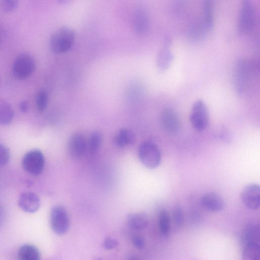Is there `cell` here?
<instances>
[{
    "label": "cell",
    "instance_id": "obj_1",
    "mask_svg": "<svg viewBox=\"0 0 260 260\" xmlns=\"http://www.w3.org/2000/svg\"><path fill=\"white\" fill-rule=\"evenodd\" d=\"M75 34L73 30L62 27L56 30L51 35L50 47L55 53L60 54L70 50L74 45Z\"/></svg>",
    "mask_w": 260,
    "mask_h": 260
},
{
    "label": "cell",
    "instance_id": "obj_2",
    "mask_svg": "<svg viewBox=\"0 0 260 260\" xmlns=\"http://www.w3.org/2000/svg\"><path fill=\"white\" fill-rule=\"evenodd\" d=\"M255 64L249 60L242 59L239 61L236 67L235 84L236 90L242 93L247 88L254 71Z\"/></svg>",
    "mask_w": 260,
    "mask_h": 260
},
{
    "label": "cell",
    "instance_id": "obj_3",
    "mask_svg": "<svg viewBox=\"0 0 260 260\" xmlns=\"http://www.w3.org/2000/svg\"><path fill=\"white\" fill-rule=\"evenodd\" d=\"M138 156L142 164L148 169L157 168L161 161L160 151L157 146L151 142H145L140 145Z\"/></svg>",
    "mask_w": 260,
    "mask_h": 260
},
{
    "label": "cell",
    "instance_id": "obj_4",
    "mask_svg": "<svg viewBox=\"0 0 260 260\" xmlns=\"http://www.w3.org/2000/svg\"><path fill=\"white\" fill-rule=\"evenodd\" d=\"M45 164V157L38 149H33L26 152L22 159L23 170L33 176H39L43 172Z\"/></svg>",
    "mask_w": 260,
    "mask_h": 260
},
{
    "label": "cell",
    "instance_id": "obj_5",
    "mask_svg": "<svg viewBox=\"0 0 260 260\" xmlns=\"http://www.w3.org/2000/svg\"><path fill=\"white\" fill-rule=\"evenodd\" d=\"M36 68L33 57L27 53H21L14 61L12 72L13 76L18 79H25L30 77Z\"/></svg>",
    "mask_w": 260,
    "mask_h": 260
},
{
    "label": "cell",
    "instance_id": "obj_6",
    "mask_svg": "<svg viewBox=\"0 0 260 260\" xmlns=\"http://www.w3.org/2000/svg\"><path fill=\"white\" fill-rule=\"evenodd\" d=\"M50 224L52 231L57 235H62L69 230L70 221L67 210L62 206H55L50 212Z\"/></svg>",
    "mask_w": 260,
    "mask_h": 260
},
{
    "label": "cell",
    "instance_id": "obj_7",
    "mask_svg": "<svg viewBox=\"0 0 260 260\" xmlns=\"http://www.w3.org/2000/svg\"><path fill=\"white\" fill-rule=\"evenodd\" d=\"M189 120L193 128L198 131H202L207 128L209 123V113L203 101L198 100L193 103Z\"/></svg>",
    "mask_w": 260,
    "mask_h": 260
},
{
    "label": "cell",
    "instance_id": "obj_8",
    "mask_svg": "<svg viewBox=\"0 0 260 260\" xmlns=\"http://www.w3.org/2000/svg\"><path fill=\"white\" fill-rule=\"evenodd\" d=\"M255 14L254 7L250 0H243L239 17L238 29L241 34H247L254 25Z\"/></svg>",
    "mask_w": 260,
    "mask_h": 260
},
{
    "label": "cell",
    "instance_id": "obj_9",
    "mask_svg": "<svg viewBox=\"0 0 260 260\" xmlns=\"http://www.w3.org/2000/svg\"><path fill=\"white\" fill-rule=\"evenodd\" d=\"M241 200L248 209L256 210L260 207V187L255 183L246 185L241 194Z\"/></svg>",
    "mask_w": 260,
    "mask_h": 260
},
{
    "label": "cell",
    "instance_id": "obj_10",
    "mask_svg": "<svg viewBox=\"0 0 260 260\" xmlns=\"http://www.w3.org/2000/svg\"><path fill=\"white\" fill-rule=\"evenodd\" d=\"M88 149L87 141L81 133H75L71 136L68 143V150L74 158H80L85 154Z\"/></svg>",
    "mask_w": 260,
    "mask_h": 260
},
{
    "label": "cell",
    "instance_id": "obj_11",
    "mask_svg": "<svg viewBox=\"0 0 260 260\" xmlns=\"http://www.w3.org/2000/svg\"><path fill=\"white\" fill-rule=\"evenodd\" d=\"M160 123L162 129L170 134L177 133L180 127V122L177 114L171 109H166L160 117Z\"/></svg>",
    "mask_w": 260,
    "mask_h": 260
},
{
    "label": "cell",
    "instance_id": "obj_12",
    "mask_svg": "<svg viewBox=\"0 0 260 260\" xmlns=\"http://www.w3.org/2000/svg\"><path fill=\"white\" fill-rule=\"evenodd\" d=\"M201 204L205 209L212 212L221 211L225 206L223 198L214 192H208L204 194L201 198Z\"/></svg>",
    "mask_w": 260,
    "mask_h": 260
},
{
    "label": "cell",
    "instance_id": "obj_13",
    "mask_svg": "<svg viewBox=\"0 0 260 260\" xmlns=\"http://www.w3.org/2000/svg\"><path fill=\"white\" fill-rule=\"evenodd\" d=\"M18 205L24 212L33 213L38 210L41 202L39 197L35 193L24 192L20 194Z\"/></svg>",
    "mask_w": 260,
    "mask_h": 260
},
{
    "label": "cell",
    "instance_id": "obj_14",
    "mask_svg": "<svg viewBox=\"0 0 260 260\" xmlns=\"http://www.w3.org/2000/svg\"><path fill=\"white\" fill-rule=\"evenodd\" d=\"M132 25L134 31L139 35H144L147 32L149 18L144 8L140 7L136 10L132 19Z\"/></svg>",
    "mask_w": 260,
    "mask_h": 260
},
{
    "label": "cell",
    "instance_id": "obj_15",
    "mask_svg": "<svg viewBox=\"0 0 260 260\" xmlns=\"http://www.w3.org/2000/svg\"><path fill=\"white\" fill-rule=\"evenodd\" d=\"M171 42V38L169 37H166L164 45L158 53L156 64L160 70H167L173 60V55L170 48Z\"/></svg>",
    "mask_w": 260,
    "mask_h": 260
},
{
    "label": "cell",
    "instance_id": "obj_16",
    "mask_svg": "<svg viewBox=\"0 0 260 260\" xmlns=\"http://www.w3.org/2000/svg\"><path fill=\"white\" fill-rule=\"evenodd\" d=\"M241 239L244 245L251 242L259 244L260 228L259 224L256 222L247 224L243 231Z\"/></svg>",
    "mask_w": 260,
    "mask_h": 260
},
{
    "label": "cell",
    "instance_id": "obj_17",
    "mask_svg": "<svg viewBox=\"0 0 260 260\" xmlns=\"http://www.w3.org/2000/svg\"><path fill=\"white\" fill-rule=\"evenodd\" d=\"M129 226L137 231L145 229L148 224V218L144 212H137L129 214L127 218Z\"/></svg>",
    "mask_w": 260,
    "mask_h": 260
},
{
    "label": "cell",
    "instance_id": "obj_18",
    "mask_svg": "<svg viewBox=\"0 0 260 260\" xmlns=\"http://www.w3.org/2000/svg\"><path fill=\"white\" fill-rule=\"evenodd\" d=\"M135 140L134 134L126 128H122L119 130L114 138L115 144L119 147L131 145L135 143Z\"/></svg>",
    "mask_w": 260,
    "mask_h": 260
},
{
    "label": "cell",
    "instance_id": "obj_19",
    "mask_svg": "<svg viewBox=\"0 0 260 260\" xmlns=\"http://www.w3.org/2000/svg\"><path fill=\"white\" fill-rule=\"evenodd\" d=\"M18 256L21 260H39L41 254L38 248L31 244H24L19 249Z\"/></svg>",
    "mask_w": 260,
    "mask_h": 260
},
{
    "label": "cell",
    "instance_id": "obj_20",
    "mask_svg": "<svg viewBox=\"0 0 260 260\" xmlns=\"http://www.w3.org/2000/svg\"><path fill=\"white\" fill-rule=\"evenodd\" d=\"M242 256L244 260H260L259 244L248 243L244 245Z\"/></svg>",
    "mask_w": 260,
    "mask_h": 260
},
{
    "label": "cell",
    "instance_id": "obj_21",
    "mask_svg": "<svg viewBox=\"0 0 260 260\" xmlns=\"http://www.w3.org/2000/svg\"><path fill=\"white\" fill-rule=\"evenodd\" d=\"M208 31L205 23H196L191 25L188 31V36L193 40L202 39Z\"/></svg>",
    "mask_w": 260,
    "mask_h": 260
},
{
    "label": "cell",
    "instance_id": "obj_22",
    "mask_svg": "<svg viewBox=\"0 0 260 260\" xmlns=\"http://www.w3.org/2000/svg\"><path fill=\"white\" fill-rule=\"evenodd\" d=\"M103 135L98 131H95L90 135L87 141L88 149L93 154L97 153L102 145Z\"/></svg>",
    "mask_w": 260,
    "mask_h": 260
},
{
    "label": "cell",
    "instance_id": "obj_23",
    "mask_svg": "<svg viewBox=\"0 0 260 260\" xmlns=\"http://www.w3.org/2000/svg\"><path fill=\"white\" fill-rule=\"evenodd\" d=\"M14 117V111L10 105H0V124L5 125L11 122Z\"/></svg>",
    "mask_w": 260,
    "mask_h": 260
},
{
    "label": "cell",
    "instance_id": "obj_24",
    "mask_svg": "<svg viewBox=\"0 0 260 260\" xmlns=\"http://www.w3.org/2000/svg\"><path fill=\"white\" fill-rule=\"evenodd\" d=\"M158 224L161 234L165 237H168L170 233V221L168 213L165 209L160 212Z\"/></svg>",
    "mask_w": 260,
    "mask_h": 260
},
{
    "label": "cell",
    "instance_id": "obj_25",
    "mask_svg": "<svg viewBox=\"0 0 260 260\" xmlns=\"http://www.w3.org/2000/svg\"><path fill=\"white\" fill-rule=\"evenodd\" d=\"M205 24L208 31L213 27L214 23L212 0H204Z\"/></svg>",
    "mask_w": 260,
    "mask_h": 260
},
{
    "label": "cell",
    "instance_id": "obj_26",
    "mask_svg": "<svg viewBox=\"0 0 260 260\" xmlns=\"http://www.w3.org/2000/svg\"><path fill=\"white\" fill-rule=\"evenodd\" d=\"M48 101V95L44 90H41L38 93L36 98V105L38 110L43 111L46 108Z\"/></svg>",
    "mask_w": 260,
    "mask_h": 260
},
{
    "label": "cell",
    "instance_id": "obj_27",
    "mask_svg": "<svg viewBox=\"0 0 260 260\" xmlns=\"http://www.w3.org/2000/svg\"><path fill=\"white\" fill-rule=\"evenodd\" d=\"M19 0H0V9L6 12L15 10L18 5Z\"/></svg>",
    "mask_w": 260,
    "mask_h": 260
},
{
    "label": "cell",
    "instance_id": "obj_28",
    "mask_svg": "<svg viewBox=\"0 0 260 260\" xmlns=\"http://www.w3.org/2000/svg\"><path fill=\"white\" fill-rule=\"evenodd\" d=\"M173 217L175 224L176 226H181L184 222V215L181 208L176 206L173 212Z\"/></svg>",
    "mask_w": 260,
    "mask_h": 260
},
{
    "label": "cell",
    "instance_id": "obj_29",
    "mask_svg": "<svg viewBox=\"0 0 260 260\" xmlns=\"http://www.w3.org/2000/svg\"><path fill=\"white\" fill-rule=\"evenodd\" d=\"M10 158V153L7 147L0 144V167L7 165Z\"/></svg>",
    "mask_w": 260,
    "mask_h": 260
},
{
    "label": "cell",
    "instance_id": "obj_30",
    "mask_svg": "<svg viewBox=\"0 0 260 260\" xmlns=\"http://www.w3.org/2000/svg\"><path fill=\"white\" fill-rule=\"evenodd\" d=\"M103 247L106 250H111L115 248L118 245V241L111 237H107L103 241Z\"/></svg>",
    "mask_w": 260,
    "mask_h": 260
},
{
    "label": "cell",
    "instance_id": "obj_31",
    "mask_svg": "<svg viewBox=\"0 0 260 260\" xmlns=\"http://www.w3.org/2000/svg\"><path fill=\"white\" fill-rule=\"evenodd\" d=\"M133 245L137 249L141 250L145 247V240L144 238L139 235H135L132 238Z\"/></svg>",
    "mask_w": 260,
    "mask_h": 260
},
{
    "label": "cell",
    "instance_id": "obj_32",
    "mask_svg": "<svg viewBox=\"0 0 260 260\" xmlns=\"http://www.w3.org/2000/svg\"><path fill=\"white\" fill-rule=\"evenodd\" d=\"M19 107L22 112L25 113L28 111V104L26 101H22L20 103Z\"/></svg>",
    "mask_w": 260,
    "mask_h": 260
},
{
    "label": "cell",
    "instance_id": "obj_33",
    "mask_svg": "<svg viewBox=\"0 0 260 260\" xmlns=\"http://www.w3.org/2000/svg\"><path fill=\"white\" fill-rule=\"evenodd\" d=\"M5 211L3 206L0 204V228L4 223L5 220Z\"/></svg>",
    "mask_w": 260,
    "mask_h": 260
}]
</instances>
